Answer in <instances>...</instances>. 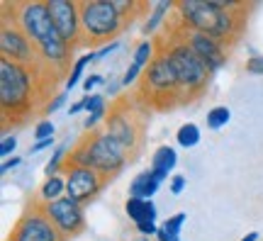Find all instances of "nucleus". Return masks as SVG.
Wrapping results in <instances>:
<instances>
[{
	"label": "nucleus",
	"mask_w": 263,
	"mask_h": 241,
	"mask_svg": "<svg viewBox=\"0 0 263 241\" xmlns=\"http://www.w3.org/2000/svg\"><path fill=\"white\" fill-rule=\"evenodd\" d=\"M103 83H105V76L90 73V76H85V78H83V90L93 95V88H98V85H103Z\"/></svg>",
	"instance_id": "nucleus-31"
},
{
	"label": "nucleus",
	"mask_w": 263,
	"mask_h": 241,
	"mask_svg": "<svg viewBox=\"0 0 263 241\" xmlns=\"http://www.w3.org/2000/svg\"><path fill=\"white\" fill-rule=\"evenodd\" d=\"M154 56H156V42H154V39H144V42L137 44L127 71H124V76L120 78V81H122V88H132V85L139 83L141 73H144L146 66L154 61Z\"/></svg>",
	"instance_id": "nucleus-15"
},
{
	"label": "nucleus",
	"mask_w": 263,
	"mask_h": 241,
	"mask_svg": "<svg viewBox=\"0 0 263 241\" xmlns=\"http://www.w3.org/2000/svg\"><path fill=\"white\" fill-rule=\"evenodd\" d=\"M176 141H178V146H183V149L197 146V144H200V127L193 124V122L183 124L178 129V134H176Z\"/></svg>",
	"instance_id": "nucleus-23"
},
{
	"label": "nucleus",
	"mask_w": 263,
	"mask_h": 241,
	"mask_svg": "<svg viewBox=\"0 0 263 241\" xmlns=\"http://www.w3.org/2000/svg\"><path fill=\"white\" fill-rule=\"evenodd\" d=\"M176 8V3H168V0H161V3H154L151 5V15L146 17V22H144V27H141V34L144 37H154L156 34V29L161 27V25H166L168 22V12Z\"/></svg>",
	"instance_id": "nucleus-18"
},
{
	"label": "nucleus",
	"mask_w": 263,
	"mask_h": 241,
	"mask_svg": "<svg viewBox=\"0 0 263 241\" xmlns=\"http://www.w3.org/2000/svg\"><path fill=\"white\" fill-rule=\"evenodd\" d=\"M66 98H68V93H57L54 95V100H49L47 105H44V115H54L57 110H61L64 107V102H66Z\"/></svg>",
	"instance_id": "nucleus-30"
},
{
	"label": "nucleus",
	"mask_w": 263,
	"mask_h": 241,
	"mask_svg": "<svg viewBox=\"0 0 263 241\" xmlns=\"http://www.w3.org/2000/svg\"><path fill=\"white\" fill-rule=\"evenodd\" d=\"M185 186H188V178L180 176V173H178V176H173V178L168 180V190H171V195H180L183 190H185Z\"/></svg>",
	"instance_id": "nucleus-32"
},
{
	"label": "nucleus",
	"mask_w": 263,
	"mask_h": 241,
	"mask_svg": "<svg viewBox=\"0 0 263 241\" xmlns=\"http://www.w3.org/2000/svg\"><path fill=\"white\" fill-rule=\"evenodd\" d=\"M61 81L54 71L42 64L37 68L0 59V107H3V129L17 127L27 120L39 102L54 93Z\"/></svg>",
	"instance_id": "nucleus-1"
},
{
	"label": "nucleus",
	"mask_w": 263,
	"mask_h": 241,
	"mask_svg": "<svg viewBox=\"0 0 263 241\" xmlns=\"http://www.w3.org/2000/svg\"><path fill=\"white\" fill-rule=\"evenodd\" d=\"M0 59H8L15 64L37 68L42 66L37 47L29 42V37L17 27V22L12 20L8 10H3V22H0Z\"/></svg>",
	"instance_id": "nucleus-9"
},
{
	"label": "nucleus",
	"mask_w": 263,
	"mask_h": 241,
	"mask_svg": "<svg viewBox=\"0 0 263 241\" xmlns=\"http://www.w3.org/2000/svg\"><path fill=\"white\" fill-rule=\"evenodd\" d=\"M15 149H17V137H15V134H5L3 141H0V156L10 158L15 154Z\"/></svg>",
	"instance_id": "nucleus-29"
},
{
	"label": "nucleus",
	"mask_w": 263,
	"mask_h": 241,
	"mask_svg": "<svg viewBox=\"0 0 263 241\" xmlns=\"http://www.w3.org/2000/svg\"><path fill=\"white\" fill-rule=\"evenodd\" d=\"M42 210L49 219L54 222L59 232L64 234V239H76L81 232H85V210L83 205L73 202L71 197H61L57 202L42 205Z\"/></svg>",
	"instance_id": "nucleus-14"
},
{
	"label": "nucleus",
	"mask_w": 263,
	"mask_h": 241,
	"mask_svg": "<svg viewBox=\"0 0 263 241\" xmlns=\"http://www.w3.org/2000/svg\"><path fill=\"white\" fill-rule=\"evenodd\" d=\"M176 163H178V154H176L173 146H159L154 151V156H151V171H156L163 180L176 168Z\"/></svg>",
	"instance_id": "nucleus-19"
},
{
	"label": "nucleus",
	"mask_w": 263,
	"mask_h": 241,
	"mask_svg": "<svg viewBox=\"0 0 263 241\" xmlns=\"http://www.w3.org/2000/svg\"><path fill=\"white\" fill-rule=\"evenodd\" d=\"M156 241H180V236H178V234H171V232H166V229H161V227H159V234H156Z\"/></svg>",
	"instance_id": "nucleus-37"
},
{
	"label": "nucleus",
	"mask_w": 263,
	"mask_h": 241,
	"mask_svg": "<svg viewBox=\"0 0 263 241\" xmlns=\"http://www.w3.org/2000/svg\"><path fill=\"white\" fill-rule=\"evenodd\" d=\"M83 102H85V112L90 115V112L100 110L103 105H107V98H105V93H93V95H85Z\"/></svg>",
	"instance_id": "nucleus-28"
},
{
	"label": "nucleus",
	"mask_w": 263,
	"mask_h": 241,
	"mask_svg": "<svg viewBox=\"0 0 263 241\" xmlns=\"http://www.w3.org/2000/svg\"><path fill=\"white\" fill-rule=\"evenodd\" d=\"M124 212L134 224L141 222H156V205L154 200H139V197H127Z\"/></svg>",
	"instance_id": "nucleus-17"
},
{
	"label": "nucleus",
	"mask_w": 263,
	"mask_h": 241,
	"mask_svg": "<svg viewBox=\"0 0 263 241\" xmlns=\"http://www.w3.org/2000/svg\"><path fill=\"white\" fill-rule=\"evenodd\" d=\"M85 110V102L83 100H78V102H73L71 107H68V115L73 117V115H78V112H83Z\"/></svg>",
	"instance_id": "nucleus-40"
},
{
	"label": "nucleus",
	"mask_w": 263,
	"mask_h": 241,
	"mask_svg": "<svg viewBox=\"0 0 263 241\" xmlns=\"http://www.w3.org/2000/svg\"><path fill=\"white\" fill-rule=\"evenodd\" d=\"M66 158H68V141H64V144H59V146L54 149L49 163L44 166V176L47 178L59 176V171H64V166H66Z\"/></svg>",
	"instance_id": "nucleus-22"
},
{
	"label": "nucleus",
	"mask_w": 263,
	"mask_h": 241,
	"mask_svg": "<svg viewBox=\"0 0 263 241\" xmlns=\"http://www.w3.org/2000/svg\"><path fill=\"white\" fill-rule=\"evenodd\" d=\"M132 241H151V239H146V236H139V239H132Z\"/></svg>",
	"instance_id": "nucleus-42"
},
{
	"label": "nucleus",
	"mask_w": 263,
	"mask_h": 241,
	"mask_svg": "<svg viewBox=\"0 0 263 241\" xmlns=\"http://www.w3.org/2000/svg\"><path fill=\"white\" fill-rule=\"evenodd\" d=\"M171 22L176 25V29H178L180 37L185 39V44H188V47L193 49L200 59H202V64L210 68V73H212V76H215L217 71L227 64V59H229V51H232V49L224 47L219 39L210 37V34H202V32H195V29L180 27L176 20H171Z\"/></svg>",
	"instance_id": "nucleus-13"
},
{
	"label": "nucleus",
	"mask_w": 263,
	"mask_h": 241,
	"mask_svg": "<svg viewBox=\"0 0 263 241\" xmlns=\"http://www.w3.org/2000/svg\"><path fill=\"white\" fill-rule=\"evenodd\" d=\"M185 219H188V214H185V212H178V214H173V217H168L166 222L161 224V229H166V232L178 234V236H180V229H183V224H185Z\"/></svg>",
	"instance_id": "nucleus-27"
},
{
	"label": "nucleus",
	"mask_w": 263,
	"mask_h": 241,
	"mask_svg": "<svg viewBox=\"0 0 263 241\" xmlns=\"http://www.w3.org/2000/svg\"><path fill=\"white\" fill-rule=\"evenodd\" d=\"M107 112H110V105H103L100 110L90 112V115L85 117V122H83V129H85V132H95V127H98L100 122L107 120Z\"/></svg>",
	"instance_id": "nucleus-26"
},
{
	"label": "nucleus",
	"mask_w": 263,
	"mask_h": 241,
	"mask_svg": "<svg viewBox=\"0 0 263 241\" xmlns=\"http://www.w3.org/2000/svg\"><path fill=\"white\" fill-rule=\"evenodd\" d=\"M81 3V32L83 47L112 44L117 37L132 27L129 20L115 8L112 0H78Z\"/></svg>",
	"instance_id": "nucleus-8"
},
{
	"label": "nucleus",
	"mask_w": 263,
	"mask_h": 241,
	"mask_svg": "<svg viewBox=\"0 0 263 241\" xmlns=\"http://www.w3.org/2000/svg\"><path fill=\"white\" fill-rule=\"evenodd\" d=\"M0 8L8 10L12 20L17 22V27L37 47L42 64L47 66L49 71H54L61 81H66L71 68H73V64H71L73 49L59 37L47 0H12V3L5 0Z\"/></svg>",
	"instance_id": "nucleus-2"
},
{
	"label": "nucleus",
	"mask_w": 263,
	"mask_h": 241,
	"mask_svg": "<svg viewBox=\"0 0 263 241\" xmlns=\"http://www.w3.org/2000/svg\"><path fill=\"white\" fill-rule=\"evenodd\" d=\"M154 42H156V51H163L168 56V61L173 64L176 76L180 81V88H183L188 102L197 100L207 90L210 78H212L210 68L202 64V59L185 44V39L178 34V29H176L173 22H166V34L154 39Z\"/></svg>",
	"instance_id": "nucleus-5"
},
{
	"label": "nucleus",
	"mask_w": 263,
	"mask_h": 241,
	"mask_svg": "<svg viewBox=\"0 0 263 241\" xmlns=\"http://www.w3.org/2000/svg\"><path fill=\"white\" fill-rule=\"evenodd\" d=\"M8 241H68V239H64V234L59 232L54 222L44 214L42 205L32 202V207H27L25 212L20 214V219L12 227Z\"/></svg>",
	"instance_id": "nucleus-10"
},
{
	"label": "nucleus",
	"mask_w": 263,
	"mask_h": 241,
	"mask_svg": "<svg viewBox=\"0 0 263 241\" xmlns=\"http://www.w3.org/2000/svg\"><path fill=\"white\" fill-rule=\"evenodd\" d=\"M134 98L149 112H166L173 107H180V105H188V98L180 88L176 68L163 51H156L154 61L141 73Z\"/></svg>",
	"instance_id": "nucleus-4"
},
{
	"label": "nucleus",
	"mask_w": 263,
	"mask_h": 241,
	"mask_svg": "<svg viewBox=\"0 0 263 241\" xmlns=\"http://www.w3.org/2000/svg\"><path fill=\"white\" fill-rule=\"evenodd\" d=\"M120 49V42H112V44H105L103 49H98L95 51V61H100V59H105V56H110L112 51H117Z\"/></svg>",
	"instance_id": "nucleus-35"
},
{
	"label": "nucleus",
	"mask_w": 263,
	"mask_h": 241,
	"mask_svg": "<svg viewBox=\"0 0 263 241\" xmlns=\"http://www.w3.org/2000/svg\"><path fill=\"white\" fill-rule=\"evenodd\" d=\"M20 163H22V158H20V156L5 158V161H3V166H0V173H3V176H5V173H10V171H12V168H17Z\"/></svg>",
	"instance_id": "nucleus-36"
},
{
	"label": "nucleus",
	"mask_w": 263,
	"mask_h": 241,
	"mask_svg": "<svg viewBox=\"0 0 263 241\" xmlns=\"http://www.w3.org/2000/svg\"><path fill=\"white\" fill-rule=\"evenodd\" d=\"M120 88H122V81H117V83H107V88H105V98H107V95H117Z\"/></svg>",
	"instance_id": "nucleus-39"
},
{
	"label": "nucleus",
	"mask_w": 263,
	"mask_h": 241,
	"mask_svg": "<svg viewBox=\"0 0 263 241\" xmlns=\"http://www.w3.org/2000/svg\"><path fill=\"white\" fill-rule=\"evenodd\" d=\"M163 186V178L156 173V171H141L137 176L132 178L129 183V197H139V200H151L154 195L159 193V188Z\"/></svg>",
	"instance_id": "nucleus-16"
},
{
	"label": "nucleus",
	"mask_w": 263,
	"mask_h": 241,
	"mask_svg": "<svg viewBox=\"0 0 263 241\" xmlns=\"http://www.w3.org/2000/svg\"><path fill=\"white\" fill-rule=\"evenodd\" d=\"M146 124H149V110L141 102H137V98H117L110 102L105 132L129 154L132 161L139 156L144 146Z\"/></svg>",
	"instance_id": "nucleus-7"
},
{
	"label": "nucleus",
	"mask_w": 263,
	"mask_h": 241,
	"mask_svg": "<svg viewBox=\"0 0 263 241\" xmlns=\"http://www.w3.org/2000/svg\"><path fill=\"white\" fill-rule=\"evenodd\" d=\"M137 232L149 239V236H156V234H159V227H156V222H141V224H137Z\"/></svg>",
	"instance_id": "nucleus-34"
},
{
	"label": "nucleus",
	"mask_w": 263,
	"mask_h": 241,
	"mask_svg": "<svg viewBox=\"0 0 263 241\" xmlns=\"http://www.w3.org/2000/svg\"><path fill=\"white\" fill-rule=\"evenodd\" d=\"M54 27L59 37L64 39L68 47L81 49L83 47V32H81V3L78 0H47Z\"/></svg>",
	"instance_id": "nucleus-12"
},
{
	"label": "nucleus",
	"mask_w": 263,
	"mask_h": 241,
	"mask_svg": "<svg viewBox=\"0 0 263 241\" xmlns=\"http://www.w3.org/2000/svg\"><path fill=\"white\" fill-rule=\"evenodd\" d=\"M66 163L68 166L93 168V171H98L107 180H112V178H117L127 168V163H132V158L105 129L103 132L95 129L83 134L81 139L76 141V146L71 149Z\"/></svg>",
	"instance_id": "nucleus-6"
},
{
	"label": "nucleus",
	"mask_w": 263,
	"mask_h": 241,
	"mask_svg": "<svg viewBox=\"0 0 263 241\" xmlns=\"http://www.w3.org/2000/svg\"><path fill=\"white\" fill-rule=\"evenodd\" d=\"M61 197H66V178L54 176V178H47V180L39 186V193H37V200H34V202L49 205V202L61 200Z\"/></svg>",
	"instance_id": "nucleus-20"
},
{
	"label": "nucleus",
	"mask_w": 263,
	"mask_h": 241,
	"mask_svg": "<svg viewBox=\"0 0 263 241\" xmlns=\"http://www.w3.org/2000/svg\"><path fill=\"white\" fill-rule=\"evenodd\" d=\"M246 71L251 76H263V56H251L246 61Z\"/></svg>",
	"instance_id": "nucleus-33"
},
{
	"label": "nucleus",
	"mask_w": 263,
	"mask_h": 241,
	"mask_svg": "<svg viewBox=\"0 0 263 241\" xmlns=\"http://www.w3.org/2000/svg\"><path fill=\"white\" fill-rule=\"evenodd\" d=\"M241 241H258V232H249Z\"/></svg>",
	"instance_id": "nucleus-41"
},
{
	"label": "nucleus",
	"mask_w": 263,
	"mask_h": 241,
	"mask_svg": "<svg viewBox=\"0 0 263 241\" xmlns=\"http://www.w3.org/2000/svg\"><path fill=\"white\" fill-rule=\"evenodd\" d=\"M66 173V197H71L78 205H88L93 202L98 195L105 190V186L110 183L105 176H100L93 168H83V166H64Z\"/></svg>",
	"instance_id": "nucleus-11"
},
{
	"label": "nucleus",
	"mask_w": 263,
	"mask_h": 241,
	"mask_svg": "<svg viewBox=\"0 0 263 241\" xmlns=\"http://www.w3.org/2000/svg\"><path fill=\"white\" fill-rule=\"evenodd\" d=\"M54 146V139H47V141H37L34 146H29V154H37V151H44V149H51Z\"/></svg>",
	"instance_id": "nucleus-38"
},
{
	"label": "nucleus",
	"mask_w": 263,
	"mask_h": 241,
	"mask_svg": "<svg viewBox=\"0 0 263 241\" xmlns=\"http://www.w3.org/2000/svg\"><path fill=\"white\" fill-rule=\"evenodd\" d=\"M54 132H57V127H54V122L51 120H42L34 124V132H32V137L37 141H47V139H54Z\"/></svg>",
	"instance_id": "nucleus-25"
},
{
	"label": "nucleus",
	"mask_w": 263,
	"mask_h": 241,
	"mask_svg": "<svg viewBox=\"0 0 263 241\" xmlns=\"http://www.w3.org/2000/svg\"><path fill=\"white\" fill-rule=\"evenodd\" d=\"M173 10L180 27L210 34L232 49L244 34L251 5L236 0H178Z\"/></svg>",
	"instance_id": "nucleus-3"
},
{
	"label": "nucleus",
	"mask_w": 263,
	"mask_h": 241,
	"mask_svg": "<svg viewBox=\"0 0 263 241\" xmlns=\"http://www.w3.org/2000/svg\"><path fill=\"white\" fill-rule=\"evenodd\" d=\"M229 120H232V110H229L227 105H217V107H212V110L207 112V127L215 129V132L227 127Z\"/></svg>",
	"instance_id": "nucleus-24"
},
{
	"label": "nucleus",
	"mask_w": 263,
	"mask_h": 241,
	"mask_svg": "<svg viewBox=\"0 0 263 241\" xmlns=\"http://www.w3.org/2000/svg\"><path fill=\"white\" fill-rule=\"evenodd\" d=\"M90 61H95V51H90V54H85V56H78L73 61V68H71V73H68V78H66V93L68 90H73L76 85L81 83V78H83V71H85V66L90 64Z\"/></svg>",
	"instance_id": "nucleus-21"
}]
</instances>
